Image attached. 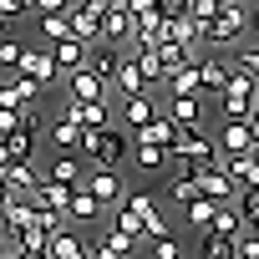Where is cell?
<instances>
[{
  "instance_id": "1",
  "label": "cell",
  "mask_w": 259,
  "mask_h": 259,
  "mask_svg": "<svg viewBox=\"0 0 259 259\" xmlns=\"http://www.w3.org/2000/svg\"><path fill=\"white\" fill-rule=\"evenodd\" d=\"M127 148H133V138H127V127H117V122L97 127V133H81V163H92V168L122 173L127 168Z\"/></svg>"
},
{
  "instance_id": "2",
  "label": "cell",
  "mask_w": 259,
  "mask_h": 259,
  "mask_svg": "<svg viewBox=\"0 0 259 259\" xmlns=\"http://www.w3.org/2000/svg\"><path fill=\"white\" fill-rule=\"evenodd\" d=\"M244 31H249V6L239 0V6H219L213 21L198 36H203V51H208V46H244Z\"/></svg>"
},
{
  "instance_id": "3",
  "label": "cell",
  "mask_w": 259,
  "mask_h": 259,
  "mask_svg": "<svg viewBox=\"0 0 259 259\" xmlns=\"http://www.w3.org/2000/svg\"><path fill=\"white\" fill-rule=\"evenodd\" d=\"M41 127H46V117H41V112H21V127H16L11 138H0V148H6V163H36Z\"/></svg>"
},
{
  "instance_id": "4",
  "label": "cell",
  "mask_w": 259,
  "mask_h": 259,
  "mask_svg": "<svg viewBox=\"0 0 259 259\" xmlns=\"http://www.w3.org/2000/svg\"><path fill=\"white\" fill-rule=\"evenodd\" d=\"M168 158H183V163H219V148H213V138L203 133V127H178Z\"/></svg>"
},
{
  "instance_id": "5",
  "label": "cell",
  "mask_w": 259,
  "mask_h": 259,
  "mask_svg": "<svg viewBox=\"0 0 259 259\" xmlns=\"http://www.w3.org/2000/svg\"><path fill=\"white\" fill-rule=\"evenodd\" d=\"M66 31H71L81 46H97V41H102V6H92V0H76V6L66 11Z\"/></svg>"
},
{
  "instance_id": "6",
  "label": "cell",
  "mask_w": 259,
  "mask_h": 259,
  "mask_svg": "<svg viewBox=\"0 0 259 259\" xmlns=\"http://www.w3.org/2000/svg\"><path fill=\"white\" fill-rule=\"evenodd\" d=\"M219 168L229 173V183L239 193H259V158L254 153H219Z\"/></svg>"
},
{
  "instance_id": "7",
  "label": "cell",
  "mask_w": 259,
  "mask_h": 259,
  "mask_svg": "<svg viewBox=\"0 0 259 259\" xmlns=\"http://www.w3.org/2000/svg\"><path fill=\"white\" fill-rule=\"evenodd\" d=\"M81 188L97 198V208H102V213L122 203V173H112V168H92V173L81 178Z\"/></svg>"
},
{
  "instance_id": "8",
  "label": "cell",
  "mask_w": 259,
  "mask_h": 259,
  "mask_svg": "<svg viewBox=\"0 0 259 259\" xmlns=\"http://www.w3.org/2000/svg\"><path fill=\"white\" fill-rule=\"evenodd\" d=\"M16 71H21V76H31L41 92L61 81V66H56V61H51V51H41V46H26V56H21V66H16Z\"/></svg>"
},
{
  "instance_id": "9",
  "label": "cell",
  "mask_w": 259,
  "mask_h": 259,
  "mask_svg": "<svg viewBox=\"0 0 259 259\" xmlns=\"http://www.w3.org/2000/svg\"><path fill=\"white\" fill-rule=\"evenodd\" d=\"M61 81H66V102H107V97H112V87H107L102 76H92L87 66L66 71Z\"/></svg>"
},
{
  "instance_id": "10",
  "label": "cell",
  "mask_w": 259,
  "mask_h": 259,
  "mask_svg": "<svg viewBox=\"0 0 259 259\" xmlns=\"http://www.w3.org/2000/svg\"><path fill=\"white\" fill-rule=\"evenodd\" d=\"M239 188L229 183V173L219 168V163H198V198H208V203H229Z\"/></svg>"
},
{
  "instance_id": "11",
  "label": "cell",
  "mask_w": 259,
  "mask_h": 259,
  "mask_svg": "<svg viewBox=\"0 0 259 259\" xmlns=\"http://www.w3.org/2000/svg\"><path fill=\"white\" fill-rule=\"evenodd\" d=\"M122 51H127V46H112V41L87 46V71H92V76H102V81L112 87V76H117V66H122Z\"/></svg>"
},
{
  "instance_id": "12",
  "label": "cell",
  "mask_w": 259,
  "mask_h": 259,
  "mask_svg": "<svg viewBox=\"0 0 259 259\" xmlns=\"http://www.w3.org/2000/svg\"><path fill=\"white\" fill-rule=\"evenodd\" d=\"M56 117H66V122H76L81 133H97V127H107L112 117H107V102H66Z\"/></svg>"
},
{
  "instance_id": "13",
  "label": "cell",
  "mask_w": 259,
  "mask_h": 259,
  "mask_svg": "<svg viewBox=\"0 0 259 259\" xmlns=\"http://www.w3.org/2000/svg\"><path fill=\"white\" fill-rule=\"evenodd\" d=\"M41 178H51V183H61V188H81L87 168H81V158H76V153H56V158L41 168Z\"/></svg>"
},
{
  "instance_id": "14",
  "label": "cell",
  "mask_w": 259,
  "mask_h": 259,
  "mask_svg": "<svg viewBox=\"0 0 259 259\" xmlns=\"http://www.w3.org/2000/svg\"><path fill=\"white\" fill-rule=\"evenodd\" d=\"M168 198H173V203H193V198H198V163H183V158H173Z\"/></svg>"
},
{
  "instance_id": "15",
  "label": "cell",
  "mask_w": 259,
  "mask_h": 259,
  "mask_svg": "<svg viewBox=\"0 0 259 259\" xmlns=\"http://www.w3.org/2000/svg\"><path fill=\"white\" fill-rule=\"evenodd\" d=\"M0 178H6V188H11L16 198H31L36 183H41V163H6V168H0Z\"/></svg>"
},
{
  "instance_id": "16",
  "label": "cell",
  "mask_w": 259,
  "mask_h": 259,
  "mask_svg": "<svg viewBox=\"0 0 259 259\" xmlns=\"http://www.w3.org/2000/svg\"><path fill=\"white\" fill-rule=\"evenodd\" d=\"M158 112H163L173 127H198V122H203V97H168Z\"/></svg>"
},
{
  "instance_id": "17",
  "label": "cell",
  "mask_w": 259,
  "mask_h": 259,
  "mask_svg": "<svg viewBox=\"0 0 259 259\" xmlns=\"http://www.w3.org/2000/svg\"><path fill=\"white\" fill-rule=\"evenodd\" d=\"M46 259H87V239H81V229H56L51 239H46Z\"/></svg>"
},
{
  "instance_id": "18",
  "label": "cell",
  "mask_w": 259,
  "mask_h": 259,
  "mask_svg": "<svg viewBox=\"0 0 259 259\" xmlns=\"http://www.w3.org/2000/svg\"><path fill=\"white\" fill-rule=\"evenodd\" d=\"M133 31H138V21L127 16L122 6H107V11H102V41H112V46H127V41H133Z\"/></svg>"
},
{
  "instance_id": "19",
  "label": "cell",
  "mask_w": 259,
  "mask_h": 259,
  "mask_svg": "<svg viewBox=\"0 0 259 259\" xmlns=\"http://www.w3.org/2000/svg\"><path fill=\"white\" fill-rule=\"evenodd\" d=\"M153 112H158V97H153V92H138V97H122V117H127L122 127H127V138H133V133H138V127H143V122H148Z\"/></svg>"
},
{
  "instance_id": "20",
  "label": "cell",
  "mask_w": 259,
  "mask_h": 259,
  "mask_svg": "<svg viewBox=\"0 0 259 259\" xmlns=\"http://www.w3.org/2000/svg\"><path fill=\"white\" fill-rule=\"evenodd\" d=\"M173 138H178V127H173L163 112H153L138 133H133V143H153V148H173Z\"/></svg>"
},
{
  "instance_id": "21",
  "label": "cell",
  "mask_w": 259,
  "mask_h": 259,
  "mask_svg": "<svg viewBox=\"0 0 259 259\" xmlns=\"http://www.w3.org/2000/svg\"><path fill=\"white\" fill-rule=\"evenodd\" d=\"M46 138H51V148H61V153H76V158H81V127H76V122L51 117V122H46Z\"/></svg>"
},
{
  "instance_id": "22",
  "label": "cell",
  "mask_w": 259,
  "mask_h": 259,
  "mask_svg": "<svg viewBox=\"0 0 259 259\" xmlns=\"http://www.w3.org/2000/svg\"><path fill=\"white\" fill-rule=\"evenodd\" d=\"M219 153H254V138H249V122H224L219 138H213Z\"/></svg>"
},
{
  "instance_id": "23",
  "label": "cell",
  "mask_w": 259,
  "mask_h": 259,
  "mask_svg": "<svg viewBox=\"0 0 259 259\" xmlns=\"http://www.w3.org/2000/svg\"><path fill=\"white\" fill-rule=\"evenodd\" d=\"M31 219H36V203L31 198H11L0 208V234H21V229H31Z\"/></svg>"
},
{
  "instance_id": "24",
  "label": "cell",
  "mask_w": 259,
  "mask_h": 259,
  "mask_svg": "<svg viewBox=\"0 0 259 259\" xmlns=\"http://www.w3.org/2000/svg\"><path fill=\"white\" fill-rule=\"evenodd\" d=\"M46 51H51V61L61 66V76L76 71V66H87V46H81L76 36H66V41H56V46H46Z\"/></svg>"
},
{
  "instance_id": "25",
  "label": "cell",
  "mask_w": 259,
  "mask_h": 259,
  "mask_svg": "<svg viewBox=\"0 0 259 259\" xmlns=\"http://www.w3.org/2000/svg\"><path fill=\"white\" fill-rule=\"evenodd\" d=\"M66 198H71V188H61V183H51V178H41L36 193H31L36 208H51V213H61V219H66Z\"/></svg>"
},
{
  "instance_id": "26",
  "label": "cell",
  "mask_w": 259,
  "mask_h": 259,
  "mask_svg": "<svg viewBox=\"0 0 259 259\" xmlns=\"http://www.w3.org/2000/svg\"><path fill=\"white\" fill-rule=\"evenodd\" d=\"M127 163H133V168H143V173H158V168H168V148L133 143V148H127Z\"/></svg>"
},
{
  "instance_id": "27",
  "label": "cell",
  "mask_w": 259,
  "mask_h": 259,
  "mask_svg": "<svg viewBox=\"0 0 259 259\" xmlns=\"http://www.w3.org/2000/svg\"><path fill=\"white\" fill-rule=\"evenodd\" d=\"M203 51H188V46H178V41H163L158 46V61H163V76H173V71H183V66H193Z\"/></svg>"
},
{
  "instance_id": "28",
  "label": "cell",
  "mask_w": 259,
  "mask_h": 259,
  "mask_svg": "<svg viewBox=\"0 0 259 259\" xmlns=\"http://www.w3.org/2000/svg\"><path fill=\"white\" fill-rule=\"evenodd\" d=\"M193 66H198V81H203V92H224V81H229V61H219V56H208V51H203Z\"/></svg>"
},
{
  "instance_id": "29",
  "label": "cell",
  "mask_w": 259,
  "mask_h": 259,
  "mask_svg": "<svg viewBox=\"0 0 259 259\" xmlns=\"http://www.w3.org/2000/svg\"><path fill=\"white\" fill-rule=\"evenodd\" d=\"M92 219H102L97 198H92L87 188H71V198H66V224H92Z\"/></svg>"
},
{
  "instance_id": "30",
  "label": "cell",
  "mask_w": 259,
  "mask_h": 259,
  "mask_svg": "<svg viewBox=\"0 0 259 259\" xmlns=\"http://www.w3.org/2000/svg\"><path fill=\"white\" fill-rule=\"evenodd\" d=\"M163 92H168V97H203V81H198V66H183V71H173V76L163 81Z\"/></svg>"
},
{
  "instance_id": "31",
  "label": "cell",
  "mask_w": 259,
  "mask_h": 259,
  "mask_svg": "<svg viewBox=\"0 0 259 259\" xmlns=\"http://www.w3.org/2000/svg\"><path fill=\"white\" fill-rule=\"evenodd\" d=\"M198 259H239V239H229V234H203V239H198Z\"/></svg>"
},
{
  "instance_id": "32",
  "label": "cell",
  "mask_w": 259,
  "mask_h": 259,
  "mask_svg": "<svg viewBox=\"0 0 259 259\" xmlns=\"http://www.w3.org/2000/svg\"><path fill=\"white\" fill-rule=\"evenodd\" d=\"M112 92L117 97H138V92H148L143 87V76H138V66H133V56L122 51V66H117V76H112Z\"/></svg>"
},
{
  "instance_id": "33",
  "label": "cell",
  "mask_w": 259,
  "mask_h": 259,
  "mask_svg": "<svg viewBox=\"0 0 259 259\" xmlns=\"http://www.w3.org/2000/svg\"><path fill=\"white\" fill-rule=\"evenodd\" d=\"M208 234H229V239H239V234H244V219H239V208H234V203H219V208H213V224H208Z\"/></svg>"
},
{
  "instance_id": "34",
  "label": "cell",
  "mask_w": 259,
  "mask_h": 259,
  "mask_svg": "<svg viewBox=\"0 0 259 259\" xmlns=\"http://www.w3.org/2000/svg\"><path fill=\"white\" fill-rule=\"evenodd\" d=\"M168 41H178V46H188V51H203V36H198V26H193L188 16L168 21Z\"/></svg>"
},
{
  "instance_id": "35",
  "label": "cell",
  "mask_w": 259,
  "mask_h": 259,
  "mask_svg": "<svg viewBox=\"0 0 259 259\" xmlns=\"http://www.w3.org/2000/svg\"><path fill=\"white\" fill-rule=\"evenodd\" d=\"M122 208H127V213H133L138 224H148L153 213H163V208H158V198H153L148 188H138V193H127V203H122Z\"/></svg>"
},
{
  "instance_id": "36",
  "label": "cell",
  "mask_w": 259,
  "mask_h": 259,
  "mask_svg": "<svg viewBox=\"0 0 259 259\" xmlns=\"http://www.w3.org/2000/svg\"><path fill=\"white\" fill-rule=\"evenodd\" d=\"M213 208H219V203H208V198H193V203H183V219H188L198 234H208V224H213Z\"/></svg>"
},
{
  "instance_id": "37",
  "label": "cell",
  "mask_w": 259,
  "mask_h": 259,
  "mask_svg": "<svg viewBox=\"0 0 259 259\" xmlns=\"http://www.w3.org/2000/svg\"><path fill=\"white\" fill-rule=\"evenodd\" d=\"M21 56H26V41H16V36H6V31H0V71H16L21 66Z\"/></svg>"
},
{
  "instance_id": "38",
  "label": "cell",
  "mask_w": 259,
  "mask_h": 259,
  "mask_svg": "<svg viewBox=\"0 0 259 259\" xmlns=\"http://www.w3.org/2000/svg\"><path fill=\"white\" fill-rule=\"evenodd\" d=\"M36 31H41V41L46 46H56V41H66L71 31H66V16H36Z\"/></svg>"
},
{
  "instance_id": "39",
  "label": "cell",
  "mask_w": 259,
  "mask_h": 259,
  "mask_svg": "<svg viewBox=\"0 0 259 259\" xmlns=\"http://www.w3.org/2000/svg\"><path fill=\"white\" fill-rule=\"evenodd\" d=\"M229 71H244L249 81H259V46H239V56L229 61Z\"/></svg>"
},
{
  "instance_id": "40",
  "label": "cell",
  "mask_w": 259,
  "mask_h": 259,
  "mask_svg": "<svg viewBox=\"0 0 259 259\" xmlns=\"http://www.w3.org/2000/svg\"><path fill=\"white\" fill-rule=\"evenodd\" d=\"M148 259H183V244L168 234V239H153L148 244Z\"/></svg>"
},
{
  "instance_id": "41",
  "label": "cell",
  "mask_w": 259,
  "mask_h": 259,
  "mask_svg": "<svg viewBox=\"0 0 259 259\" xmlns=\"http://www.w3.org/2000/svg\"><path fill=\"white\" fill-rule=\"evenodd\" d=\"M71 0H31V16H66Z\"/></svg>"
},
{
  "instance_id": "42",
  "label": "cell",
  "mask_w": 259,
  "mask_h": 259,
  "mask_svg": "<svg viewBox=\"0 0 259 259\" xmlns=\"http://www.w3.org/2000/svg\"><path fill=\"white\" fill-rule=\"evenodd\" d=\"M16 16H31V0H0V26L16 21Z\"/></svg>"
},
{
  "instance_id": "43",
  "label": "cell",
  "mask_w": 259,
  "mask_h": 259,
  "mask_svg": "<svg viewBox=\"0 0 259 259\" xmlns=\"http://www.w3.org/2000/svg\"><path fill=\"white\" fill-rule=\"evenodd\" d=\"M143 239H148V244H153V239H168V219H163V213H153V219L143 224Z\"/></svg>"
},
{
  "instance_id": "44",
  "label": "cell",
  "mask_w": 259,
  "mask_h": 259,
  "mask_svg": "<svg viewBox=\"0 0 259 259\" xmlns=\"http://www.w3.org/2000/svg\"><path fill=\"white\" fill-rule=\"evenodd\" d=\"M158 16H163V21H178V16H188V0H158Z\"/></svg>"
},
{
  "instance_id": "45",
  "label": "cell",
  "mask_w": 259,
  "mask_h": 259,
  "mask_svg": "<svg viewBox=\"0 0 259 259\" xmlns=\"http://www.w3.org/2000/svg\"><path fill=\"white\" fill-rule=\"evenodd\" d=\"M16 127H21V112L16 107H0V138H11Z\"/></svg>"
},
{
  "instance_id": "46",
  "label": "cell",
  "mask_w": 259,
  "mask_h": 259,
  "mask_svg": "<svg viewBox=\"0 0 259 259\" xmlns=\"http://www.w3.org/2000/svg\"><path fill=\"white\" fill-rule=\"evenodd\" d=\"M249 138H254V148H259V112H249Z\"/></svg>"
},
{
  "instance_id": "47",
  "label": "cell",
  "mask_w": 259,
  "mask_h": 259,
  "mask_svg": "<svg viewBox=\"0 0 259 259\" xmlns=\"http://www.w3.org/2000/svg\"><path fill=\"white\" fill-rule=\"evenodd\" d=\"M11 198H16V193H11V188H6V178H0V208H6V203H11Z\"/></svg>"
},
{
  "instance_id": "48",
  "label": "cell",
  "mask_w": 259,
  "mask_h": 259,
  "mask_svg": "<svg viewBox=\"0 0 259 259\" xmlns=\"http://www.w3.org/2000/svg\"><path fill=\"white\" fill-rule=\"evenodd\" d=\"M249 31H254V36H259V6H254V11H249Z\"/></svg>"
},
{
  "instance_id": "49",
  "label": "cell",
  "mask_w": 259,
  "mask_h": 259,
  "mask_svg": "<svg viewBox=\"0 0 259 259\" xmlns=\"http://www.w3.org/2000/svg\"><path fill=\"white\" fill-rule=\"evenodd\" d=\"M92 6H102V11H107V6H117V0H92Z\"/></svg>"
},
{
  "instance_id": "50",
  "label": "cell",
  "mask_w": 259,
  "mask_h": 259,
  "mask_svg": "<svg viewBox=\"0 0 259 259\" xmlns=\"http://www.w3.org/2000/svg\"><path fill=\"white\" fill-rule=\"evenodd\" d=\"M0 259H6V234H0Z\"/></svg>"
},
{
  "instance_id": "51",
  "label": "cell",
  "mask_w": 259,
  "mask_h": 259,
  "mask_svg": "<svg viewBox=\"0 0 259 259\" xmlns=\"http://www.w3.org/2000/svg\"><path fill=\"white\" fill-rule=\"evenodd\" d=\"M0 168H6V148H0Z\"/></svg>"
},
{
  "instance_id": "52",
  "label": "cell",
  "mask_w": 259,
  "mask_h": 259,
  "mask_svg": "<svg viewBox=\"0 0 259 259\" xmlns=\"http://www.w3.org/2000/svg\"><path fill=\"white\" fill-rule=\"evenodd\" d=\"M254 158H259V148H254Z\"/></svg>"
}]
</instances>
